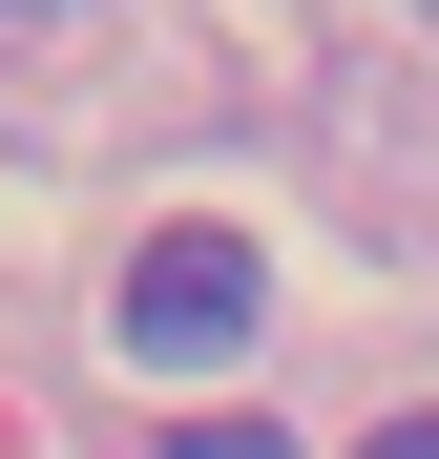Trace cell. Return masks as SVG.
I'll return each mask as SVG.
<instances>
[{
	"label": "cell",
	"mask_w": 439,
	"mask_h": 459,
	"mask_svg": "<svg viewBox=\"0 0 439 459\" xmlns=\"http://www.w3.org/2000/svg\"><path fill=\"white\" fill-rule=\"evenodd\" d=\"M272 334V272H251V230H146L126 251V355H168V376H231Z\"/></svg>",
	"instance_id": "cell-1"
},
{
	"label": "cell",
	"mask_w": 439,
	"mask_h": 459,
	"mask_svg": "<svg viewBox=\"0 0 439 459\" xmlns=\"http://www.w3.org/2000/svg\"><path fill=\"white\" fill-rule=\"evenodd\" d=\"M168 459H293L272 418H168Z\"/></svg>",
	"instance_id": "cell-2"
},
{
	"label": "cell",
	"mask_w": 439,
	"mask_h": 459,
	"mask_svg": "<svg viewBox=\"0 0 439 459\" xmlns=\"http://www.w3.org/2000/svg\"><path fill=\"white\" fill-rule=\"evenodd\" d=\"M356 459H439V418H398V438H356Z\"/></svg>",
	"instance_id": "cell-3"
},
{
	"label": "cell",
	"mask_w": 439,
	"mask_h": 459,
	"mask_svg": "<svg viewBox=\"0 0 439 459\" xmlns=\"http://www.w3.org/2000/svg\"><path fill=\"white\" fill-rule=\"evenodd\" d=\"M0 22H22V0H0Z\"/></svg>",
	"instance_id": "cell-4"
}]
</instances>
